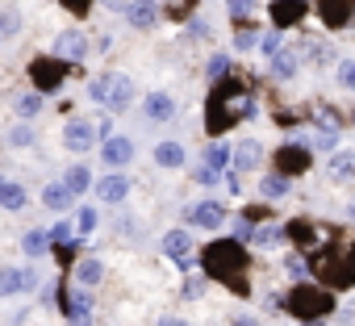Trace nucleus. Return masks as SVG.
<instances>
[{"label": "nucleus", "mask_w": 355, "mask_h": 326, "mask_svg": "<svg viewBox=\"0 0 355 326\" xmlns=\"http://www.w3.org/2000/svg\"><path fill=\"white\" fill-rule=\"evenodd\" d=\"M305 168H309V151H301V146H284L276 155V176H297Z\"/></svg>", "instance_id": "nucleus-9"}, {"label": "nucleus", "mask_w": 355, "mask_h": 326, "mask_svg": "<svg viewBox=\"0 0 355 326\" xmlns=\"http://www.w3.org/2000/svg\"><path fill=\"white\" fill-rule=\"evenodd\" d=\"M125 17H130V26H134V30H150V26L159 22V9H155V0H134Z\"/></svg>", "instance_id": "nucleus-13"}, {"label": "nucleus", "mask_w": 355, "mask_h": 326, "mask_svg": "<svg viewBox=\"0 0 355 326\" xmlns=\"http://www.w3.org/2000/svg\"><path fill=\"white\" fill-rule=\"evenodd\" d=\"M63 314L67 326H92V297L84 289H63Z\"/></svg>", "instance_id": "nucleus-2"}, {"label": "nucleus", "mask_w": 355, "mask_h": 326, "mask_svg": "<svg viewBox=\"0 0 355 326\" xmlns=\"http://www.w3.org/2000/svg\"><path fill=\"white\" fill-rule=\"evenodd\" d=\"M34 142V130L30 126H13L9 130V146H30Z\"/></svg>", "instance_id": "nucleus-32"}, {"label": "nucleus", "mask_w": 355, "mask_h": 326, "mask_svg": "<svg viewBox=\"0 0 355 326\" xmlns=\"http://www.w3.org/2000/svg\"><path fill=\"white\" fill-rule=\"evenodd\" d=\"M17 26H21L17 9H5V38H13V34H17Z\"/></svg>", "instance_id": "nucleus-40"}, {"label": "nucleus", "mask_w": 355, "mask_h": 326, "mask_svg": "<svg viewBox=\"0 0 355 326\" xmlns=\"http://www.w3.org/2000/svg\"><path fill=\"white\" fill-rule=\"evenodd\" d=\"M159 326H189V322H180V318H163Z\"/></svg>", "instance_id": "nucleus-46"}, {"label": "nucleus", "mask_w": 355, "mask_h": 326, "mask_svg": "<svg viewBox=\"0 0 355 326\" xmlns=\"http://www.w3.org/2000/svg\"><path fill=\"white\" fill-rule=\"evenodd\" d=\"M125 193H130V176H121V172H109V176H101V180H96V197H101V201H109V205L125 201Z\"/></svg>", "instance_id": "nucleus-8"}, {"label": "nucleus", "mask_w": 355, "mask_h": 326, "mask_svg": "<svg viewBox=\"0 0 355 326\" xmlns=\"http://www.w3.org/2000/svg\"><path fill=\"white\" fill-rule=\"evenodd\" d=\"M234 326H259L255 318H234Z\"/></svg>", "instance_id": "nucleus-47"}, {"label": "nucleus", "mask_w": 355, "mask_h": 326, "mask_svg": "<svg viewBox=\"0 0 355 326\" xmlns=\"http://www.w3.org/2000/svg\"><path fill=\"white\" fill-rule=\"evenodd\" d=\"M76 226L88 234V230H96V209H80V218H76Z\"/></svg>", "instance_id": "nucleus-39"}, {"label": "nucleus", "mask_w": 355, "mask_h": 326, "mask_svg": "<svg viewBox=\"0 0 355 326\" xmlns=\"http://www.w3.org/2000/svg\"><path fill=\"white\" fill-rule=\"evenodd\" d=\"M297 63H301L297 51H280V55L272 59V76H276V80H288V76L297 71Z\"/></svg>", "instance_id": "nucleus-24"}, {"label": "nucleus", "mask_w": 355, "mask_h": 326, "mask_svg": "<svg viewBox=\"0 0 355 326\" xmlns=\"http://www.w3.org/2000/svg\"><path fill=\"white\" fill-rule=\"evenodd\" d=\"M84 55H88V38H84L80 30L59 34V42H55V59H84Z\"/></svg>", "instance_id": "nucleus-11"}, {"label": "nucleus", "mask_w": 355, "mask_h": 326, "mask_svg": "<svg viewBox=\"0 0 355 326\" xmlns=\"http://www.w3.org/2000/svg\"><path fill=\"white\" fill-rule=\"evenodd\" d=\"M21 251H26L30 259H38V255H46V251H51V234H42V230H30V234L21 239Z\"/></svg>", "instance_id": "nucleus-25"}, {"label": "nucleus", "mask_w": 355, "mask_h": 326, "mask_svg": "<svg viewBox=\"0 0 355 326\" xmlns=\"http://www.w3.org/2000/svg\"><path fill=\"white\" fill-rule=\"evenodd\" d=\"M189 222H193V226L214 230V226H222V222H226V209H222L218 201H201V205H193V209H189Z\"/></svg>", "instance_id": "nucleus-10"}, {"label": "nucleus", "mask_w": 355, "mask_h": 326, "mask_svg": "<svg viewBox=\"0 0 355 326\" xmlns=\"http://www.w3.org/2000/svg\"><path fill=\"white\" fill-rule=\"evenodd\" d=\"M42 201H46V209H55V214H67V209L76 205V193H71L67 185H51V189L42 193Z\"/></svg>", "instance_id": "nucleus-15"}, {"label": "nucleus", "mask_w": 355, "mask_h": 326, "mask_svg": "<svg viewBox=\"0 0 355 326\" xmlns=\"http://www.w3.org/2000/svg\"><path fill=\"white\" fill-rule=\"evenodd\" d=\"M30 76H34V92H51L63 80V59H34Z\"/></svg>", "instance_id": "nucleus-4"}, {"label": "nucleus", "mask_w": 355, "mask_h": 326, "mask_svg": "<svg viewBox=\"0 0 355 326\" xmlns=\"http://www.w3.org/2000/svg\"><path fill=\"white\" fill-rule=\"evenodd\" d=\"M313 146H318V151H330V155H334V134H318V138H313Z\"/></svg>", "instance_id": "nucleus-44"}, {"label": "nucleus", "mask_w": 355, "mask_h": 326, "mask_svg": "<svg viewBox=\"0 0 355 326\" xmlns=\"http://www.w3.org/2000/svg\"><path fill=\"white\" fill-rule=\"evenodd\" d=\"M189 38H209V26L205 22H189Z\"/></svg>", "instance_id": "nucleus-43"}, {"label": "nucleus", "mask_w": 355, "mask_h": 326, "mask_svg": "<svg viewBox=\"0 0 355 326\" xmlns=\"http://www.w3.org/2000/svg\"><path fill=\"white\" fill-rule=\"evenodd\" d=\"M0 205H5L9 214H17V209L26 205V189L13 185V180H5V185H0Z\"/></svg>", "instance_id": "nucleus-23"}, {"label": "nucleus", "mask_w": 355, "mask_h": 326, "mask_svg": "<svg viewBox=\"0 0 355 326\" xmlns=\"http://www.w3.org/2000/svg\"><path fill=\"white\" fill-rule=\"evenodd\" d=\"M351 121H355V113H351Z\"/></svg>", "instance_id": "nucleus-50"}, {"label": "nucleus", "mask_w": 355, "mask_h": 326, "mask_svg": "<svg viewBox=\"0 0 355 326\" xmlns=\"http://www.w3.org/2000/svg\"><path fill=\"white\" fill-rule=\"evenodd\" d=\"M351 5H355V0H322V17H326L330 26H347Z\"/></svg>", "instance_id": "nucleus-20"}, {"label": "nucleus", "mask_w": 355, "mask_h": 326, "mask_svg": "<svg viewBox=\"0 0 355 326\" xmlns=\"http://www.w3.org/2000/svg\"><path fill=\"white\" fill-rule=\"evenodd\" d=\"M338 84L355 92V59H347V63H338Z\"/></svg>", "instance_id": "nucleus-34"}, {"label": "nucleus", "mask_w": 355, "mask_h": 326, "mask_svg": "<svg viewBox=\"0 0 355 326\" xmlns=\"http://www.w3.org/2000/svg\"><path fill=\"white\" fill-rule=\"evenodd\" d=\"M259 51L276 59V55H280V34H263V42H259Z\"/></svg>", "instance_id": "nucleus-37"}, {"label": "nucleus", "mask_w": 355, "mask_h": 326, "mask_svg": "<svg viewBox=\"0 0 355 326\" xmlns=\"http://www.w3.org/2000/svg\"><path fill=\"white\" fill-rule=\"evenodd\" d=\"M63 5H67L71 13H88V5H92V0H63Z\"/></svg>", "instance_id": "nucleus-45"}, {"label": "nucleus", "mask_w": 355, "mask_h": 326, "mask_svg": "<svg viewBox=\"0 0 355 326\" xmlns=\"http://www.w3.org/2000/svg\"><path fill=\"white\" fill-rule=\"evenodd\" d=\"M226 5H230V17H247L255 9V0H226Z\"/></svg>", "instance_id": "nucleus-36"}, {"label": "nucleus", "mask_w": 355, "mask_h": 326, "mask_svg": "<svg viewBox=\"0 0 355 326\" xmlns=\"http://www.w3.org/2000/svg\"><path fill=\"white\" fill-rule=\"evenodd\" d=\"M301 13H305L301 0H276L272 5V22L276 26H293V22H301Z\"/></svg>", "instance_id": "nucleus-17"}, {"label": "nucleus", "mask_w": 355, "mask_h": 326, "mask_svg": "<svg viewBox=\"0 0 355 326\" xmlns=\"http://www.w3.org/2000/svg\"><path fill=\"white\" fill-rule=\"evenodd\" d=\"M76 276H80V284H84V289H92V284H101L105 268H101V259H92V255H88V259H80V264H76Z\"/></svg>", "instance_id": "nucleus-22"}, {"label": "nucleus", "mask_w": 355, "mask_h": 326, "mask_svg": "<svg viewBox=\"0 0 355 326\" xmlns=\"http://www.w3.org/2000/svg\"><path fill=\"white\" fill-rule=\"evenodd\" d=\"M288 305H293V314H297V318H301V314H305V318H318V314H326V309H330V297H326V293H318V289H297V293L288 297Z\"/></svg>", "instance_id": "nucleus-3"}, {"label": "nucleus", "mask_w": 355, "mask_h": 326, "mask_svg": "<svg viewBox=\"0 0 355 326\" xmlns=\"http://www.w3.org/2000/svg\"><path fill=\"white\" fill-rule=\"evenodd\" d=\"M197 180H201V185H218V180H222V172H218V168H209V163H197Z\"/></svg>", "instance_id": "nucleus-35"}, {"label": "nucleus", "mask_w": 355, "mask_h": 326, "mask_svg": "<svg viewBox=\"0 0 355 326\" xmlns=\"http://www.w3.org/2000/svg\"><path fill=\"white\" fill-rule=\"evenodd\" d=\"M230 155H234V151H226L222 142H209V151H205V163H209V168H222V163H226Z\"/></svg>", "instance_id": "nucleus-31"}, {"label": "nucleus", "mask_w": 355, "mask_h": 326, "mask_svg": "<svg viewBox=\"0 0 355 326\" xmlns=\"http://www.w3.org/2000/svg\"><path fill=\"white\" fill-rule=\"evenodd\" d=\"M113 88H117V71H101V76L88 80V96H92L96 105H105V109H109V101H113Z\"/></svg>", "instance_id": "nucleus-12"}, {"label": "nucleus", "mask_w": 355, "mask_h": 326, "mask_svg": "<svg viewBox=\"0 0 355 326\" xmlns=\"http://www.w3.org/2000/svg\"><path fill=\"white\" fill-rule=\"evenodd\" d=\"M21 289H26V272L21 268H5V272H0V293H5V297H13Z\"/></svg>", "instance_id": "nucleus-26"}, {"label": "nucleus", "mask_w": 355, "mask_h": 326, "mask_svg": "<svg viewBox=\"0 0 355 326\" xmlns=\"http://www.w3.org/2000/svg\"><path fill=\"white\" fill-rule=\"evenodd\" d=\"M305 326H322V322H305Z\"/></svg>", "instance_id": "nucleus-49"}, {"label": "nucleus", "mask_w": 355, "mask_h": 326, "mask_svg": "<svg viewBox=\"0 0 355 326\" xmlns=\"http://www.w3.org/2000/svg\"><path fill=\"white\" fill-rule=\"evenodd\" d=\"M226 67H230V59H226V55H214V59H209V76H214V80H222V76H226Z\"/></svg>", "instance_id": "nucleus-38"}, {"label": "nucleus", "mask_w": 355, "mask_h": 326, "mask_svg": "<svg viewBox=\"0 0 355 326\" xmlns=\"http://www.w3.org/2000/svg\"><path fill=\"white\" fill-rule=\"evenodd\" d=\"M259 159H263V142L259 138H243V142H234L230 168L234 172H251V168H259Z\"/></svg>", "instance_id": "nucleus-5"}, {"label": "nucleus", "mask_w": 355, "mask_h": 326, "mask_svg": "<svg viewBox=\"0 0 355 326\" xmlns=\"http://www.w3.org/2000/svg\"><path fill=\"white\" fill-rule=\"evenodd\" d=\"M205 272L209 276H222V280H230L234 284V276H243V268H247V259H243V251H239V243L234 239H222V243H214L209 251H205Z\"/></svg>", "instance_id": "nucleus-1"}, {"label": "nucleus", "mask_w": 355, "mask_h": 326, "mask_svg": "<svg viewBox=\"0 0 355 326\" xmlns=\"http://www.w3.org/2000/svg\"><path fill=\"white\" fill-rule=\"evenodd\" d=\"M330 176L334 180H351L355 176V151H334L330 155Z\"/></svg>", "instance_id": "nucleus-18"}, {"label": "nucleus", "mask_w": 355, "mask_h": 326, "mask_svg": "<svg viewBox=\"0 0 355 326\" xmlns=\"http://www.w3.org/2000/svg\"><path fill=\"white\" fill-rule=\"evenodd\" d=\"M101 159L109 163V168H125V163L134 159V138H109V142H101Z\"/></svg>", "instance_id": "nucleus-7"}, {"label": "nucleus", "mask_w": 355, "mask_h": 326, "mask_svg": "<svg viewBox=\"0 0 355 326\" xmlns=\"http://www.w3.org/2000/svg\"><path fill=\"white\" fill-rule=\"evenodd\" d=\"M288 272H293V276H305V272H309V264H305L301 255H288Z\"/></svg>", "instance_id": "nucleus-42"}, {"label": "nucleus", "mask_w": 355, "mask_h": 326, "mask_svg": "<svg viewBox=\"0 0 355 326\" xmlns=\"http://www.w3.org/2000/svg\"><path fill=\"white\" fill-rule=\"evenodd\" d=\"M351 218H355V201H351Z\"/></svg>", "instance_id": "nucleus-48"}, {"label": "nucleus", "mask_w": 355, "mask_h": 326, "mask_svg": "<svg viewBox=\"0 0 355 326\" xmlns=\"http://www.w3.org/2000/svg\"><path fill=\"white\" fill-rule=\"evenodd\" d=\"M155 163H159V168H180V163H184V146L180 142H159L155 146Z\"/></svg>", "instance_id": "nucleus-19"}, {"label": "nucleus", "mask_w": 355, "mask_h": 326, "mask_svg": "<svg viewBox=\"0 0 355 326\" xmlns=\"http://www.w3.org/2000/svg\"><path fill=\"white\" fill-rule=\"evenodd\" d=\"M163 251H167L171 259L189 264V251H193V239H189V230H167V239H163Z\"/></svg>", "instance_id": "nucleus-14"}, {"label": "nucleus", "mask_w": 355, "mask_h": 326, "mask_svg": "<svg viewBox=\"0 0 355 326\" xmlns=\"http://www.w3.org/2000/svg\"><path fill=\"white\" fill-rule=\"evenodd\" d=\"M51 243H59V247L67 251V247H71V222H59V226L51 230Z\"/></svg>", "instance_id": "nucleus-33"}, {"label": "nucleus", "mask_w": 355, "mask_h": 326, "mask_svg": "<svg viewBox=\"0 0 355 326\" xmlns=\"http://www.w3.org/2000/svg\"><path fill=\"white\" fill-rule=\"evenodd\" d=\"M63 185H67V189H71V193L80 197V193H88V189H92V172H88V168H71Z\"/></svg>", "instance_id": "nucleus-28"}, {"label": "nucleus", "mask_w": 355, "mask_h": 326, "mask_svg": "<svg viewBox=\"0 0 355 326\" xmlns=\"http://www.w3.org/2000/svg\"><path fill=\"white\" fill-rule=\"evenodd\" d=\"M171 113H175V101H171L167 92H150V96H146V117H150V121H167Z\"/></svg>", "instance_id": "nucleus-16"}, {"label": "nucleus", "mask_w": 355, "mask_h": 326, "mask_svg": "<svg viewBox=\"0 0 355 326\" xmlns=\"http://www.w3.org/2000/svg\"><path fill=\"white\" fill-rule=\"evenodd\" d=\"M259 193L272 197V201L284 197V193H288V176H263V180H259Z\"/></svg>", "instance_id": "nucleus-29"}, {"label": "nucleus", "mask_w": 355, "mask_h": 326, "mask_svg": "<svg viewBox=\"0 0 355 326\" xmlns=\"http://www.w3.org/2000/svg\"><path fill=\"white\" fill-rule=\"evenodd\" d=\"M96 134H101V130H96L92 121H80V117L63 126V142H67L71 151H88V146L96 142Z\"/></svg>", "instance_id": "nucleus-6"}, {"label": "nucleus", "mask_w": 355, "mask_h": 326, "mask_svg": "<svg viewBox=\"0 0 355 326\" xmlns=\"http://www.w3.org/2000/svg\"><path fill=\"white\" fill-rule=\"evenodd\" d=\"M38 109H42V92H21V96L13 101V113H17V117H34Z\"/></svg>", "instance_id": "nucleus-27"}, {"label": "nucleus", "mask_w": 355, "mask_h": 326, "mask_svg": "<svg viewBox=\"0 0 355 326\" xmlns=\"http://www.w3.org/2000/svg\"><path fill=\"white\" fill-rule=\"evenodd\" d=\"M280 239H284V230H280V226H259L251 243H255V247H276Z\"/></svg>", "instance_id": "nucleus-30"}, {"label": "nucleus", "mask_w": 355, "mask_h": 326, "mask_svg": "<svg viewBox=\"0 0 355 326\" xmlns=\"http://www.w3.org/2000/svg\"><path fill=\"white\" fill-rule=\"evenodd\" d=\"M130 101H134V84H130V76H121V71H117V88H113L109 109H113V113H125V109H130Z\"/></svg>", "instance_id": "nucleus-21"}, {"label": "nucleus", "mask_w": 355, "mask_h": 326, "mask_svg": "<svg viewBox=\"0 0 355 326\" xmlns=\"http://www.w3.org/2000/svg\"><path fill=\"white\" fill-rule=\"evenodd\" d=\"M259 42H263V38H255L251 30H243V34L234 38V46H239V51H251V46H259Z\"/></svg>", "instance_id": "nucleus-41"}]
</instances>
